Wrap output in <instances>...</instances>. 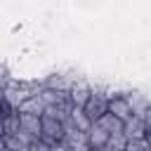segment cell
<instances>
[{"instance_id": "obj_20", "label": "cell", "mask_w": 151, "mask_h": 151, "mask_svg": "<svg viewBox=\"0 0 151 151\" xmlns=\"http://www.w3.org/2000/svg\"><path fill=\"white\" fill-rule=\"evenodd\" d=\"M106 151H111V149H106Z\"/></svg>"}, {"instance_id": "obj_5", "label": "cell", "mask_w": 151, "mask_h": 151, "mask_svg": "<svg viewBox=\"0 0 151 151\" xmlns=\"http://www.w3.org/2000/svg\"><path fill=\"white\" fill-rule=\"evenodd\" d=\"M19 127L40 139V137H42V116H35V113H19Z\"/></svg>"}, {"instance_id": "obj_10", "label": "cell", "mask_w": 151, "mask_h": 151, "mask_svg": "<svg viewBox=\"0 0 151 151\" xmlns=\"http://www.w3.org/2000/svg\"><path fill=\"white\" fill-rule=\"evenodd\" d=\"M109 134H118V132H123L125 130V120H120L118 116H113V113H104L99 120H97Z\"/></svg>"}, {"instance_id": "obj_18", "label": "cell", "mask_w": 151, "mask_h": 151, "mask_svg": "<svg viewBox=\"0 0 151 151\" xmlns=\"http://www.w3.org/2000/svg\"><path fill=\"white\" fill-rule=\"evenodd\" d=\"M2 151H12V149H7V146H2Z\"/></svg>"}, {"instance_id": "obj_15", "label": "cell", "mask_w": 151, "mask_h": 151, "mask_svg": "<svg viewBox=\"0 0 151 151\" xmlns=\"http://www.w3.org/2000/svg\"><path fill=\"white\" fill-rule=\"evenodd\" d=\"M50 151H71V149H68L64 142H57V144H52V149H50Z\"/></svg>"}, {"instance_id": "obj_17", "label": "cell", "mask_w": 151, "mask_h": 151, "mask_svg": "<svg viewBox=\"0 0 151 151\" xmlns=\"http://www.w3.org/2000/svg\"><path fill=\"white\" fill-rule=\"evenodd\" d=\"M87 151H106V149H87Z\"/></svg>"}, {"instance_id": "obj_13", "label": "cell", "mask_w": 151, "mask_h": 151, "mask_svg": "<svg viewBox=\"0 0 151 151\" xmlns=\"http://www.w3.org/2000/svg\"><path fill=\"white\" fill-rule=\"evenodd\" d=\"M125 146H127V137H125V132H118V134H111V137H109L106 149H111V151H125Z\"/></svg>"}, {"instance_id": "obj_7", "label": "cell", "mask_w": 151, "mask_h": 151, "mask_svg": "<svg viewBox=\"0 0 151 151\" xmlns=\"http://www.w3.org/2000/svg\"><path fill=\"white\" fill-rule=\"evenodd\" d=\"M127 94V101H130V106H132V113L134 116H146L149 113V109H151V97L149 94H144V92H125Z\"/></svg>"}, {"instance_id": "obj_3", "label": "cell", "mask_w": 151, "mask_h": 151, "mask_svg": "<svg viewBox=\"0 0 151 151\" xmlns=\"http://www.w3.org/2000/svg\"><path fill=\"white\" fill-rule=\"evenodd\" d=\"M90 94H92V85H90L87 80L76 78V83H73V85H71V90H68L71 104H73V106H85V104H87V99H90Z\"/></svg>"}, {"instance_id": "obj_4", "label": "cell", "mask_w": 151, "mask_h": 151, "mask_svg": "<svg viewBox=\"0 0 151 151\" xmlns=\"http://www.w3.org/2000/svg\"><path fill=\"white\" fill-rule=\"evenodd\" d=\"M109 113L118 116L120 120H127V118H132L134 113H132V106H130V101H127V94H113V92H111Z\"/></svg>"}, {"instance_id": "obj_21", "label": "cell", "mask_w": 151, "mask_h": 151, "mask_svg": "<svg viewBox=\"0 0 151 151\" xmlns=\"http://www.w3.org/2000/svg\"><path fill=\"white\" fill-rule=\"evenodd\" d=\"M149 142H151V137H149Z\"/></svg>"}, {"instance_id": "obj_6", "label": "cell", "mask_w": 151, "mask_h": 151, "mask_svg": "<svg viewBox=\"0 0 151 151\" xmlns=\"http://www.w3.org/2000/svg\"><path fill=\"white\" fill-rule=\"evenodd\" d=\"M125 137L127 139H142V137H149V130H146V120L142 116H132L125 120Z\"/></svg>"}, {"instance_id": "obj_16", "label": "cell", "mask_w": 151, "mask_h": 151, "mask_svg": "<svg viewBox=\"0 0 151 151\" xmlns=\"http://www.w3.org/2000/svg\"><path fill=\"white\" fill-rule=\"evenodd\" d=\"M144 120H146V130H149V137H151V109H149V113L144 116Z\"/></svg>"}, {"instance_id": "obj_9", "label": "cell", "mask_w": 151, "mask_h": 151, "mask_svg": "<svg viewBox=\"0 0 151 151\" xmlns=\"http://www.w3.org/2000/svg\"><path fill=\"white\" fill-rule=\"evenodd\" d=\"M109 137H111V134H109L99 123H94V125L87 130V146H90V149H106Z\"/></svg>"}, {"instance_id": "obj_8", "label": "cell", "mask_w": 151, "mask_h": 151, "mask_svg": "<svg viewBox=\"0 0 151 151\" xmlns=\"http://www.w3.org/2000/svg\"><path fill=\"white\" fill-rule=\"evenodd\" d=\"M19 113H35V116H45V111H47V104H45V99L40 97V92L38 94H31L28 99H24L21 104H19V109H17Z\"/></svg>"}, {"instance_id": "obj_2", "label": "cell", "mask_w": 151, "mask_h": 151, "mask_svg": "<svg viewBox=\"0 0 151 151\" xmlns=\"http://www.w3.org/2000/svg\"><path fill=\"white\" fill-rule=\"evenodd\" d=\"M64 132H66V123L54 118V116H42V142L47 144H57L64 139Z\"/></svg>"}, {"instance_id": "obj_11", "label": "cell", "mask_w": 151, "mask_h": 151, "mask_svg": "<svg viewBox=\"0 0 151 151\" xmlns=\"http://www.w3.org/2000/svg\"><path fill=\"white\" fill-rule=\"evenodd\" d=\"M71 123H73L78 130H83V132H87V130L94 125V123H92V118L85 113V109H83V106H73V109H71Z\"/></svg>"}, {"instance_id": "obj_1", "label": "cell", "mask_w": 151, "mask_h": 151, "mask_svg": "<svg viewBox=\"0 0 151 151\" xmlns=\"http://www.w3.org/2000/svg\"><path fill=\"white\" fill-rule=\"evenodd\" d=\"M109 101H111V92L106 87H92V94L83 109L92 118V123H97L104 113H109Z\"/></svg>"}, {"instance_id": "obj_19", "label": "cell", "mask_w": 151, "mask_h": 151, "mask_svg": "<svg viewBox=\"0 0 151 151\" xmlns=\"http://www.w3.org/2000/svg\"><path fill=\"white\" fill-rule=\"evenodd\" d=\"M26 151H33V149H26Z\"/></svg>"}, {"instance_id": "obj_14", "label": "cell", "mask_w": 151, "mask_h": 151, "mask_svg": "<svg viewBox=\"0 0 151 151\" xmlns=\"http://www.w3.org/2000/svg\"><path fill=\"white\" fill-rule=\"evenodd\" d=\"M125 151H151V142H149V137H142V139H127Z\"/></svg>"}, {"instance_id": "obj_12", "label": "cell", "mask_w": 151, "mask_h": 151, "mask_svg": "<svg viewBox=\"0 0 151 151\" xmlns=\"http://www.w3.org/2000/svg\"><path fill=\"white\" fill-rule=\"evenodd\" d=\"M76 83V78H71V76H47V80H45V87H54V90H64V92H68L71 90V85Z\"/></svg>"}]
</instances>
